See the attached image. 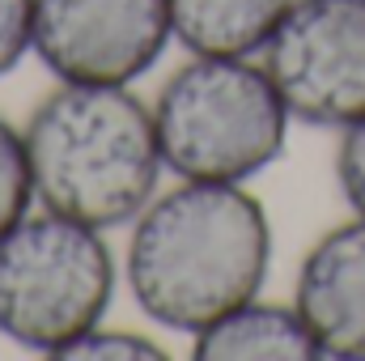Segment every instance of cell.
Here are the masks:
<instances>
[{"label": "cell", "instance_id": "obj_1", "mask_svg": "<svg viewBox=\"0 0 365 361\" xmlns=\"http://www.w3.org/2000/svg\"><path fill=\"white\" fill-rule=\"evenodd\" d=\"M272 251V217L251 183L175 179L132 217L119 268L136 310L191 340L264 293Z\"/></svg>", "mask_w": 365, "mask_h": 361}, {"label": "cell", "instance_id": "obj_2", "mask_svg": "<svg viewBox=\"0 0 365 361\" xmlns=\"http://www.w3.org/2000/svg\"><path fill=\"white\" fill-rule=\"evenodd\" d=\"M38 208L128 230L166 179L153 106L132 86L56 81L21 123Z\"/></svg>", "mask_w": 365, "mask_h": 361}, {"label": "cell", "instance_id": "obj_3", "mask_svg": "<svg viewBox=\"0 0 365 361\" xmlns=\"http://www.w3.org/2000/svg\"><path fill=\"white\" fill-rule=\"evenodd\" d=\"M149 106L170 179L255 183L293 132L259 56H187Z\"/></svg>", "mask_w": 365, "mask_h": 361}, {"label": "cell", "instance_id": "obj_4", "mask_svg": "<svg viewBox=\"0 0 365 361\" xmlns=\"http://www.w3.org/2000/svg\"><path fill=\"white\" fill-rule=\"evenodd\" d=\"M119 276L106 230L51 208L26 213L0 238V336L26 353L60 357L110 315Z\"/></svg>", "mask_w": 365, "mask_h": 361}, {"label": "cell", "instance_id": "obj_5", "mask_svg": "<svg viewBox=\"0 0 365 361\" xmlns=\"http://www.w3.org/2000/svg\"><path fill=\"white\" fill-rule=\"evenodd\" d=\"M259 64L293 123L344 132L365 115V0H293Z\"/></svg>", "mask_w": 365, "mask_h": 361}, {"label": "cell", "instance_id": "obj_6", "mask_svg": "<svg viewBox=\"0 0 365 361\" xmlns=\"http://www.w3.org/2000/svg\"><path fill=\"white\" fill-rule=\"evenodd\" d=\"M170 43V0H34V60L56 81L136 86Z\"/></svg>", "mask_w": 365, "mask_h": 361}, {"label": "cell", "instance_id": "obj_7", "mask_svg": "<svg viewBox=\"0 0 365 361\" xmlns=\"http://www.w3.org/2000/svg\"><path fill=\"white\" fill-rule=\"evenodd\" d=\"M293 306L323 361H365V217L349 213L323 230L293 276Z\"/></svg>", "mask_w": 365, "mask_h": 361}, {"label": "cell", "instance_id": "obj_8", "mask_svg": "<svg viewBox=\"0 0 365 361\" xmlns=\"http://www.w3.org/2000/svg\"><path fill=\"white\" fill-rule=\"evenodd\" d=\"M195 361H323L314 332L302 310L289 302H272L264 293L238 302L217 315L208 327L191 336Z\"/></svg>", "mask_w": 365, "mask_h": 361}, {"label": "cell", "instance_id": "obj_9", "mask_svg": "<svg viewBox=\"0 0 365 361\" xmlns=\"http://www.w3.org/2000/svg\"><path fill=\"white\" fill-rule=\"evenodd\" d=\"M293 0H170L175 43L187 56H259Z\"/></svg>", "mask_w": 365, "mask_h": 361}, {"label": "cell", "instance_id": "obj_10", "mask_svg": "<svg viewBox=\"0 0 365 361\" xmlns=\"http://www.w3.org/2000/svg\"><path fill=\"white\" fill-rule=\"evenodd\" d=\"M34 179H30V153H26V136L21 123H13L9 115H0V238L26 217L34 213Z\"/></svg>", "mask_w": 365, "mask_h": 361}, {"label": "cell", "instance_id": "obj_11", "mask_svg": "<svg viewBox=\"0 0 365 361\" xmlns=\"http://www.w3.org/2000/svg\"><path fill=\"white\" fill-rule=\"evenodd\" d=\"M166 349L132 327H115V323H98L86 336H77L56 361H162Z\"/></svg>", "mask_w": 365, "mask_h": 361}, {"label": "cell", "instance_id": "obj_12", "mask_svg": "<svg viewBox=\"0 0 365 361\" xmlns=\"http://www.w3.org/2000/svg\"><path fill=\"white\" fill-rule=\"evenodd\" d=\"M34 56V0H0V81Z\"/></svg>", "mask_w": 365, "mask_h": 361}, {"label": "cell", "instance_id": "obj_13", "mask_svg": "<svg viewBox=\"0 0 365 361\" xmlns=\"http://www.w3.org/2000/svg\"><path fill=\"white\" fill-rule=\"evenodd\" d=\"M336 187L349 213L365 217V115L344 132H336Z\"/></svg>", "mask_w": 365, "mask_h": 361}]
</instances>
